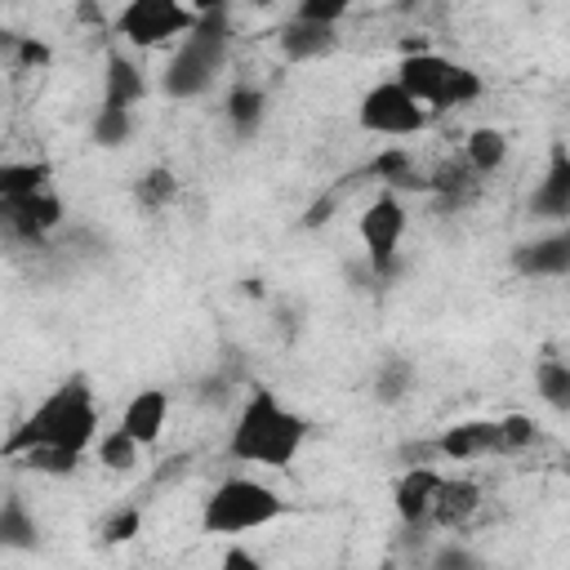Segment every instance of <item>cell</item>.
Masks as SVG:
<instances>
[{"label":"cell","mask_w":570,"mask_h":570,"mask_svg":"<svg viewBox=\"0 0 570 570\" xmlns=\"http://www.w3.org/2000/svg\"><path fill=\"white\" fill-rule=\"evenodd\" d=\"M312 423L285 405L272 387H249V396L236 410L232 436H227V454L236 463H258V468H289L303 445H307Z\"/></svg>","instance_id":"1"},{"label":"cell","mask_w":570,"mask_h":570,"mask_svg":"<svg viewBox=\"0 0 570 570\" xmlns=\"http://www.w3.org/2000/svg\"><path fill=\"white\" fill-rule=\"evenodd\" d=\"M98 441V401L85 374L62 379L53 392L36 401V410L9 432L4 459L31 450V445H62V450H89Z\"/></svg>","instance_id":"2"},{"label":"cell","mask_w":570,"mask_h":570,"mask_svg":"<svg viewBox=\"0 0 570 570\" xmlns=\"http://www.w3.org/2000/svg\"><path fill=\"white\" fill-rule=\"evenodd\" d=\"M227 49H232V18H227V9L200 13L196 27L178 40V49L165 62V76H160L165 98H200L218 80V71L227 67Z\"/></svg>","instance_id":"3"},{"label":"cell","mask_w":570,"mask_h":570,"mask_svg":"<svg viewBox=\"0 0 570 570\" xmlns=\"http://www.w3.org/2000/svg\"><path fill=\"white\" fill-rule=\"evenodd\" d=\"M285 512L289 508L272 485H263L254 476H227L209 490V499L200 508V530L205 534H249V530L281 521Z\"/></svg>","instance_id":"4"},{"label":"cell","mask_w":570,"mask_h":570,"mask_svg":"<svg viewBox=\"0 0 570 570\" xmlns=\"http://www.w3.org/2000/svg\"><path fill=\"white\" fill-rule=\"evenodd\" d=\"M428 120H432V111L396 76L370 85L356 102V125L365 134H379V138H414L428 129Z\"/></svg>","instance_id":"5"},{"label":"cell","mask_w":570,"mask_h":570,"mask_svg":"<svg viewBox=\"0 0 570 570\" xmlns=\"http://www.w3.org/2000/svg\"><path fill=\"white\" fill-rule=\"evenodd\" d=\"M405 232H410V214H405V200L396 196V187L379 191V196L361 209L356 236H361L365 263H370V272H374L379 281H387V276L396 272V254H401Z\"/></svg>","instance_id":"6"},{"label":"cell","mask_w":570,"mask_h":570,"mask_svg":"<svg viewBox=\"0 0 570 570\" xmlns=\"http://www.w3.org/2000/svg\"><path fill=\"white\" fill-rule=\"evenodd\" d=\"M196 9L187 0H125L116 13V36L134 49H160L169 40H183L196 27Z\"/></svg>","instance_id":"7"},{"label":"cell","mask_w":570,"mask_h":570,"mask_svg":"<svg viewBox=\"0 0 570 570\" xmlns=\"http://www.w3.org/2000/svg\"><path fill=\"white\" fill-rule=\"evenodd\" d=\"M454 67H459V62L445 58V53H436V49H414V53H401L396 80H401L432 116H441V98H445V85H450V71H454Z\"/></svg>","instance_id":"8"},{"label":"cell","mask_w":570,"mask_h":570,"mask_svg":"<svg viewBox=\"0 0 570 570\" xmlns=\"http://www.w3.org/2000/svg\"><path fill=\"white\" fill-rule=\"evenodd\" d=\"M441 481H445V476H441L432 463H410V468L392 481V508H396L401 525L419 530V525H428V521H432V512H436V494H441Z\"/></svg>","instance_id":"9"},{"label":"cell","mask_w":570,"mask_h":570,"mask_svg":"<svg viewBox=\"0 0 570 570\" xmlns=\"http://www.w3.org/2000/svg\"><path fill=\"white\" fill-rule=\"evenodd\" d=\"M512 272L525 281H552V276H570V227H557L548 236L521 240L508 254Z\"/></svg>","instance_id":"10"},{"label":"cell","mask_w":570,"mask_h":570,"mask_svg":"<svg viewBox=\"0 0 570 570\" xmlns=\"http://www.w3.org/2000/svg\"><path fill=\"white\" fill-rule=\"evenodd\" d=\"M530 218L570 223V142H552L548 169L530 191Z\"/></svg>","instance_id":"11"},{"label":"cell","mask_w":570,"mask_h":570,"mask_svg":"<svg viewBox=\"0 0 570 570\" xmlns=\"http://www.w3.org/2000/svg\"><path fill=\"white\" fill-rule=\"evenodd\" d=\"M432 454H441V459H450V463H472V459L503 454L499 419H463V423H450V428L432 441Z\"/></svg>","instance_id":"12"},{"label":"cell","mask_w":570,"mask_h":570,"mask_svg":"<svg viewBox=\"0 0 570 570\" xmlns=\"http://www.w3.org/2000/svg\"><path fill=\"white\" fill-rule=\"evenodd\" d=\"M4 218L22 240H45L53 227H62L67 205H62V196L53 187H40V191H31L22 200H4Z\"/></svg>","instance_id":"13"},{"label":"cell","mask_w":570,"mask_h":570,"mask_svg":"<svg viewBox=\"0 0 570 570\" xmlns=\"http://www.w3.org/2000/svg\"><path fill=\"white\" fill-rule=\"evenodd\" d=\"M165 419H169V392H165V387H142V392H134V396L125 401V410H120V428H125L142 450L160 441Z\"/></svg>","instance_id":"14"},{"label":"cell","mask_w":570,"mask_h":570,"mask_svg":"<svg viewBox=\"0 0 570 570\" xmlns=\"http://www.w3.org/2000/svg\"><path fill=\"white\" fill-rule=\"evenodd\" d=\"M338 49V27L334 22H312V18H289L281 27V53L289 62H316Z\"/></svg>","instance_id":"15"},{"label":"cell","mask_w":570,"mask_h":570,"mask_svg":"<svg viewBox=\"0 0 570 570\" xmlns=\"http://www.w3.org/2000/svg\"><path fill=\"white\" fill-rule=\"evenodd\" d=\"M102 98L125 102V107H138V102L147 98V76H142V67H138L129 53H107V67H102Z\"/></svg>","instance_id":"16"},{"label":"cell","mask_w":570,"mask_h":570,"mask_svg":"<svg viewBox=\"0 0 570 570\" xmlns=\"http://www.w3.org/2000/svg\"><path fill=\"white\" fill-rule=\"evenodd\" d=\"M223 111H227V125H232V134L240 138V142H249L258 129H263V120H267V94L258 89V85H236L232 94H227V102H223Z\"/></svg>","instance_id":"17"},{"label":"cell","mask_w":570,"mask_h":570,"mask_svg":"<svg viewBox=\"0 0 570 570\" xmlns=\"http://www.w3.org/2000/svg\"><path fill=\"white\" fill-rule=\"evenodd\" d=\"M89 138H94V147H102V151H120V147L134 138V107L102 98L98 111H94V120H89Z\"/></svg>","instance_id":"18"},{"label":"cell","mask_w":570,"mask_h":570,"mask_svg":"<svg viewBox=\"0 0 570 570\" xmlns=\"http://www.w3.org/2000/svg\"><path fill=\"white\" fill-rule=\"evenodd\" d=\"M463 160H468L481 178L494 174V169H503V160H508V134L494 129V125L468 129V138H463Z\"/></svg>","instance_id":"19"},{"label":"cell","mask_w":570,"mask_h":570,"mask_svg":"<svg viewBox=\"0 0 570 570\" xmlns=\"http://www.w3.org/2000/svg\"><path fill=\"white\" fill-rule=\"evenodd\" d=\"M36 543H40V525H36L31 508H27L18 494H9V499L0 503V548H9V552H31Z\"/></svg>","instance_id":"20"},{"label":"cell","mask_w":570,"mask_h":570,"mask_svg":"<svg viewBox=\"0 0 570 570\" xmlns=\"http://www.w3.org/2000/svg\"><path fill=\"white\" fill-rule=\"evenodd\" d=\"M534 392H539V401H543L548 410L570 414V361L543 352V356L534 361Z\"/></svg>","instance_id":"21"},{"label":"cell","mask_w":570,"mask_h":570,"mask_svg":"<svg viewBox=\"0 0 570 570\" xmlns=\"http://www.w3.org/2000/svg\"><path fill=\"white\" fill-rule=\"evenodd\" d=\"M481 508V485L476 481H441V494H436V512L432 521L436 525H463L472 512Z\"/></svg>","instance_id":"22"},{"label":"cell","mask_w":570,"mask_h":570,"mask_svg":"<svg viewBox=\"0 0 570 570\" xmlns=\"http://www.w3.org/2000/svg\"><path fill=\"white\" fill-rule=\"evenodd\" d=\"M53 165L49 160H9L0 165V200H22L40 187H49Z\"/></svg>","instance_id":"23"},{"label":"cell","mask_w":570,"mask_h":570,"mask_svg":"<svg viewBox=\"0 0 570 570\" xmlns=\"http://www.w3.org/2000/svg\"><path fill=\"white\" fill-rule=\"evenodd\" d=\"M414 392V361L410 356H383L374 370V401L379 405H401Z\"/></svg>","instance_id":"24"},{"label":"cell","mask_w":570,"mask_h":570,"mask_svg":"<svg viewBox=\"0 0 570 570\" xmlns=\"http://www.w3.org/2000/svg\"><path fill=\"white\" fill-rule=\"evenodd\" d=\"M370 178H379V183H387V187H423V191H428V183L414 174V156H410L401 142H387V147L370 160Z\"/></svg>","instance_id":"25"},{"label":"cell","mask_w":570,"mask_h":570,"mask_svg":"<svg viewBox=\"0 0 570 570\" xmlns=\"http://www.w3.org/2000/svg\"><path fill=\"white\" fill-rule=\"evenodd\" d=\"M13 463H22L27 472L40 476H71L80 468V450H62V445H31L22 454H13Z\"/></svg>","instance_id":"26"},{"label":"cell","mask_w":570,"mask_h":570,"mask_svg":"<svg viewBox=\"0 0 570 570\" xmlns=\"http://www.w3.org/2000/svg\"><path fill=\"white\" fill-rule=\"evenodd\" d=\"M94 450H98V463L102 468H111V472H129L134 463H138V454H142V445L116 423V428H107V436H98L94 441Z\"/></svg>","instance_id":"27"},{"label":"cell","mask_w":570,"mask_h":570,"mask_svg":"<svg viewBox=\"0 0 570 570\" xmlns=\"http://www.w3.org/2000/svg\"><path fill=\"white\" fill-rule=\"evenodd\" d=\"M134 196H138V205H142V209H165V205L178 196V178H174L165 165H156V169H147V174L138 178Z\"/></svg>","instance_id":"28"},{"label":"cell","mask_w":570,"mask_h":570,"mask_svg":"<svg viewBox=\"0 0 570 570\" xmlns=\"http://www.w3.org/2000/svg\"><path fill=\"white\" fill-rule=\"evenodd\" d=\"M499 436H503V454H521L539 441V423L530 414L512 410V414H499Z\"/></svg>","instance_id":"29"},{"label":"cell","mask_w":570,"mask_h":570,"mask_svg":"<svg viewBox=\"0 0 570 570\" xmlns=\"http://www.w3.org/2000/svg\"><path fill=\"white\" fill-rule=\"evenodd\" d=\"M481 89H485V85H481V76H476L472 67H463V62H459V67L450 71V85H445L441 111H454V107H468V102H476V98H481Z\"/></svg>","instance_id":"30"},{"label":"cell","mask_w":570,"mask_h":570,"mask_svg":"<svg viewBox=\"0 0 570 570\" xmlns=\"http://www.w3.org/2000/svg\"><path fill=\"white\" fill-rule=\"evenodd\" d=\"M352 4L356 0H294V18H312V22H334L338 27Z\"/></svg>","instance_id":"31"},{"label":"cell","mask_w":570,"mask_h":570,"mask_svg":"<svg viewBox=\"0 0 570 570\" xmlns=\"http://www.w3.org/2000/svg\"><path fill=\"white\" fill-rule=\"evenodd\" d=\"M9 53L22 62V67H49V45L45 40H36V36H13L9 31Z\"/></svg>","instance_id":"32"},{"label":"cell","mask_w":570,"mask_h":570,"mask_svg":"<svg viewBox=\"0 0 570 570\" xmlns=\"http://www.w3.org/2000/svg\"><path fill=\"white\" fill-rule=\"evenodd\" d=\"M138 525H142V512H138V508L111 512V517L102 521V539H107V543H125V539H134V534H138Z\"/></svg>","instance_id":"33"},{"label":"cell","mask_w":570,"mask_h":570,"mask_svg":"<svg viewBox=\"0 0 570 570\" xmlns=\"http://www.w3.org/2000/svg\"><path fill=\"white\" fill-rule=\"evenodd\" d=\"M432 566L436 570H445V566H481V557L468 552V548H441V552H432Z\"/></svg>","instance_id":"34"},{"label":"cell","mask_w":570,"mask_h":570,"mask_svg":"<svg viewBox=\"0 0 570 570\" xmlns=\"http://www.w3.org/2000/svg\"><path fill=\"white\" fill-rule=\"evenodd\" d=\"M330 218H334V196H321V200H312V205H307L303 227H321V223H330Z\"/></svg>","instance_id":"35"},{"label":"cell","mask_w":570,"mask_h":570,"mask_svg":"<svg viewBox=\"0 0 570 570\" xmlns=\"http://www.w3.org/2000/svg\"><path fill=\"white\" fill-rule=\"evenodd\" d=\"M223 566H227V570H258V557L245 552V548H227V552H223Z\"/></svg>","instance_id":"36"},{"label":"cell","mask_w":570,"mask_h":570,"mask_svg":"<svg viewBox=\"0 0 570 570\" xmlns=\"http://www.w3.org/2000/svg\"><path fill=\"white\" fill-rule=\"evenodd\" d=\"M196 13H214V9H227V0H187Z\"/></svg>","instance_id":"37"},{"label":"cell","mask_w":570,"mask_h":570,"mask_svg":"<svg viewBox=\"0 0 570 570\" xmlns=\"http://www.w3.org/2000/svg\"><path fill=\"white\" fill-rule=\"evenodd\" d=\"M240 289H245V294H249V298H263V281H245V285H240Z\"/></svg>","instance_id":"38"},{"label":"cell","mask_w":570,"mask_h":570,"mask_svg":"<svg viewBox=\"0 0 570 570\" xmlns=\"http://www.w3.org/2000/svg\"><path fill=\"white\" fill-rule=\"evenodd\" d=\"M254 9H272V4H281V0H249Z\"/></svg>","instance_id":"39"}]
</instances>
